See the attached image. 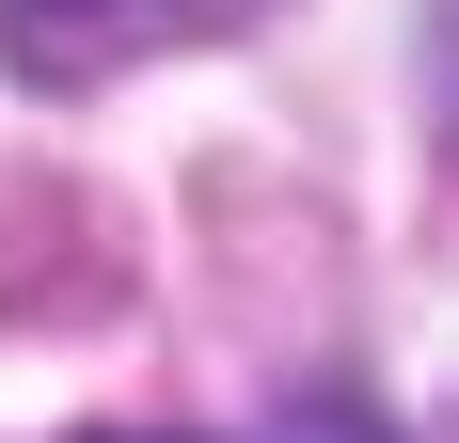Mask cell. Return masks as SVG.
Returning a JSON list of instances; mask_svg holds the SVG:
<instances>
[{
  "instance_id": "obj_1",
  "label": "cell",
  "mask_w": 459,
  "mask_h": 443,
  "mask_svg": "<svg viewBox=\"0 0 459 443\" xmlns=\"http://www.w3.org/2000/svg\"><path fill=\"white\" fill-rule=\"evenodd\" d=\"M16 32H80V16H143V0H0Z\"/></svg>"
},
{
  "instance_id": "obj_2",
  "label": "cell",
  "mask_w": 459,
  "mask_h": 443,
  "mask_svg": "<svg viewBox=\"0 0 459 443\" xmlns=\"http://www.w3.org/2000/svg\"><path fill=\"white\" fill-rule=\"evenodd\" d=\"M444 95H459V0H444Z\"/></svg>"
}]
</instances>
